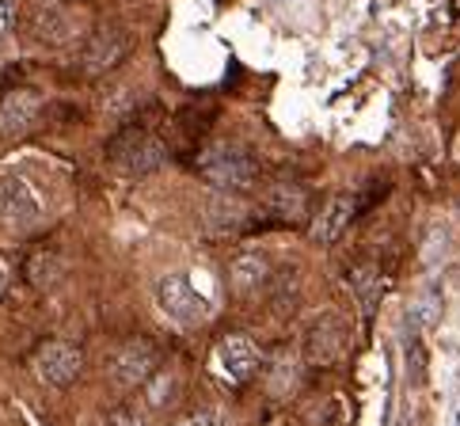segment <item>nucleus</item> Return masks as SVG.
Returning <instances> with one entry per match:
<instances>
[{
  "mask_svg": "<svg viewBox=\"0 0 460 426\" xmlns=\"http://www.w3.org/2000/svg\"><path fill=\"white\" fill-rule=\"evenodd\" d=\"M266 275H271V267H266V255H259V252L240 255V259L228 267V278H233V290H236L240 297L259 293V286L266 282Z\"/></svg>",
  "mask_w": 460,
  "mask_h": 426,
  "instance_id": "12",
  "label": "nucleus"
},
{
  "mask_svg": "<svg viewBox=\"0 0 460 426\" xmlns=\"http://www.w3.org/2000/svg\"><path fill=\"white\" fill-rule=\"evenodd\" d=\"M84 369V354L76 351L73 343H46L42 351L34 354V373L42 377L46 384H54V389H65L80 377Z\"/></svg>",
  "mask_w": 460,
  "mask_h": 426,
  "instance_id": "7",
  "label": "nucleus"
},
{
  "mask_svg": "<svg viewBox=\"0 0 460 426\" xmlns=\"http://www.w3.org/2000/svg\"><path fill=\"white\" fill-rule=\"evenodd\" d=\"M179 426H221V415L217 411H195V415H187Z\"/></svg>",
  "mask_w": 460,
  "mask_h": 426,
  "instance_id": "20",
  "label": "nucleus"
},
{
  "mask_svg": "<svg viewBox=\"0 0 460 426\" xmlns=\"http://www.w3.org/2000/svg\"><path fill=\"white\" fill-rule=\"evenodd\" d=\"M407 373H411L415 384H423V373H426V354H423V343L411 335V343H407Z\"/></svg>",
  "mask_w": 460,
  "mask_h": 426,
  "instance_id": "18",
  "label": "nucleus"
},
{
  "mask_svg": "<svg viewBox=\"0 0 460 426\" xmlns=\"http://www.w3.org/2000/svg\"><path fill=\"white\" fill-rule=\"evenodd\" d=\"M198 167L213 187L225 190V195L228 190H248L255 183V175H259V160H255L244 145H210L198 157Z\"/></svg>",
  "mask_w": 460,
  "mask_h": 426,
  "instance_id": "1",
  "label": "nucleus"
},
{
  "mask_svg": "<svg viewBox=\"0 0 460 426\" xmlns=\"http://www.w3.org/2000/svg\"><path fill=\"white\" fill-rule=\"evenodd\" d=\"M347 346H350V331L335 313L319 316L309 328V335H304V358H309L312 366H335V361L347 354Z\"/></svg>",
  "mask_w": 460,
  "mask_h": 426,
  "instance_id": "5",
  "label": "nucleus"
},
{
  "mask_svg": "<svg viewBox=\"0 0 460 426\" xmlns=\"http://www.w3.org/2000/svg\"><path fill=\"white\" fill-rule=\"evenodd\" d=\"M4 286H8V267H4V259H0V293H4Z\"/></svg>",
  "mask_w": 460,
  "mask_h": 426,
  "instance_id": "21",
  "label": "nucleus"
},
{
  "mask_svg": "<svg viewBox=\"0 0 460 426\" xmlns=\"http://www.w3.org/2000/svg\"><path fill=\"white\" fill-rule=\"evenodd\" d=\"M438 320V297L433 293H426L423 301H418L411 313H407V324H411V331H418V328H426V324H433Z\"/></svg>",
  "mask_w": 460,
  "mask_h": 426,
  "instance_id": "17",
  "label": "nucleus"
},
{
  "mask_svg": "<svg viewBox=\"0 0 460 426\" xmlns=\"http://www.w3.org/2000/svg\"><path fill=\"white\" fill-rule=\"evenodd\" d=\"M157 346H152L149 339H134V343H126L119 354H114V381L122 384V389H137V384H145L152 377V369H157Z\"/></svg>",
  "mask_w": 460,
  "mask_h": 426,
  "instance_id": "8",
  "label": "nucleus"
},
{
  "mask_svg": "<svg viewBox=\"0 0 460 426\" xmlns=\"http://www.w3.org/2000/svg\"><path fill=\"white\" fill-rule=\"evenodd\" d=\"M259 346H255L248 335H225L217 343V373L228 381V384H244L255 377L259 369Z\"/></svg>",
  "mask_w": 460,
  "mask_h": 426,
  "instance_id": "6",
  "label": "nucleus"
},
{
  "mask_svg": "<svg viewBox=\"0 0 460 426\" xmlns=\"http://www.w3.org/2000/svg\"><path fill=\"white\" fill-rule=\"evenodd\" d=\"M27 278L34 282L38 290L50 286V282H58V278H61V263H58V255H34V259L27 263Z\"/></svg>",
  "mask_w": 460,
  "mask_h": 426,
  "instance_id": "16",
  "label": "nucleus"
},
{
  "mask_svg": "<svg viewBox=\"0 0 460 426\" xmlns=\"http://www.w3.org/2000/svg\"><path fill=\"white\" fill-rule=\"evenodd\" d=\"M350 286L357 293V305H362V313L365 316H373V308L380 301V275L373 267H357L354 275H350Z\"/></svg>",
  "mask_w": 460,
  "mask_h": 426,
  "instance_id": "15",
  "label": "nucleus"
},
{
  "mask_svg": "<svg viewBox=\"0 0 460 426\" xmlns=\"http://www.w3.org/2000/svg\"><path fill=\"white\" fill-rule=\"evenodd\" d=\"M0 27H4V8H0Z\"/></svg>",
  "mask_w": 460,
  "mask_h": 426,
  "instance_id": "22",
  "label": "nucleus"
},
{
  "mask_svg": "<svg viewBox=\"0 0 460 426\" xmlns=\"http://www.w3.org/2000/svg\"><path fill=\"white\" fill-rule=\"evenodd\" d=\"M38 114H42V96L31 92V88H16V92L0 99V134L8 137L27 134L38 122Z\"/></svg>",
  "mask_w": 460,
  "mask_h": 426,
  "instance_id": "9",
  "label": "nucleus"
},
{
  "mask_svg": "<svg viewBox=\"0 0 460 426\" xmlns=\"http://www.w3.org/2000/svg\"><path fill=\"white\" fill-rule=\"evenodd\" d=\"M107 157L122 175H149V172H157V167L164 164L168 152H164V145L149 130H137L134 126V130H122L111 141Z\"/></svg>",
  "mask_w": 460,
  "mask_h": 426,
  "instance_id": "2",
  "label": "nucleus"
},
{
  "mask_svg": "<svg viewBox=\"0 0 460 426\" xmlns=\"http://www.w3.org/2000/svg\"><path fill=\"white\" fill-rule=\"evenodd\" d=\"M107 426H149V422L137 407H114L107 415Z\"/></svg>",
  "mask_w": 460,
  "mask_h": 426,
  "instance_id": "19",
  "label": "nucleus"
},
{
  "mask_svg": "<svg viewBox=\"0 0 460 426\" xmlns=\"http://www.w3.org/2000/svg\"><path fill=\"white\" fill-rule=\"evenodd\" d=\"M126 50H130V38H126V31L99 27L92 35V43L84 46V69L92 73V76H104L107 69H114L126 58Z\"/></svg>",
  "mask_w": 460,
  "mask_h": 426,
  "instance_id": "10",
  "label": "nucleus"
},
{
  "mask_svg": "<svg viewBox=\"0 0 460 426\" xmlns=\"http://www.w3.org/2000/svg\"><path fill=\"white\" fill-rule=\"evenodd\" d=\"M271 210L282 217V221H301L304 210H309V195L297 183H278L271 190Z\"/></svg>",
  "mask_w": 460,
  "mask_h": 426,
  "instance_id": "14",
  "label": "nucleus"
},
{
  "mask_svg": "<svg viewBox=\"0 0 460 426\" xmlns=\"http://www.w3.org/2000/svg\"><path fill=\"white\" fill-rule=\"evenodd\" d=\"M202 221H206L210 232L225 236V232L240 228V221H244V205H240L236 198H228L225 190H221V195H213L206 205H202Z\"/></svg>",
  "mask_w": 460,
  "mask_h": 426,
  "instance_id": "13",
  "label": "nucleus"
},
{
  "mask_svg": "<svg viewBox=\"0 0 460 426\" xmlns=\"http://www.w3.org/2000/svg\"><path fill=\"white\" fill-rule=\"evenodd\" d=\"M157 301L164 308V316L175 320V324H183V328H195V324H202V320L210 316L206 297L190 286L187 275H168L164 278L160 290H157Z\"/></svg>",
  "mask_w": 460,
  "mask_h": 426,
  "instance_id": "3",
  "label": "nucleus"
},
{
  "mask_svg": "<svg viewBox=\"0 0 460 426\" xmlns=\"http://www.w3.org/2000/svg\"><path fill=\"white\" fill-rule=\"evenodd\" d=\"M42 198L19 172H0V225H31L42 217Z\"/></svg>",
  "mask_w": 460,
  "mask_h": 426,
  "instance_id": "4",
  "label": "nucleus"
},
{
  "mask_svg": "<svg viewBox=\"0 0 460 426\" xmlns=\"http://www.w3.org/2000/svg\"><path fill=\"white\" fill-rule=\"evenodd\" d=\"M354 213H357V198H354V195H335V198H327L324 205H319L316 221H312V240H316V244H335L342 232L350 228Z\"/></svg>",
  "mask_w": 460,
  "mask_h": 426,
  "instance_id": "11",
  "label": "nucleus"
},
{
  "mask_svg": "<svg viewBox=\"0 0 460 426\" xmlns=\"http://www.w3.org/2000/svg\"><path fill=\"white\" fill-rule=\"evenodd\" d=\"M456 426H460V415H456Z\"/></svg>",
  "mask_w": 460,
  "mask_h": 426,
  "instance_id": "23",
  "label": "nucleus"
}]
</instances>
